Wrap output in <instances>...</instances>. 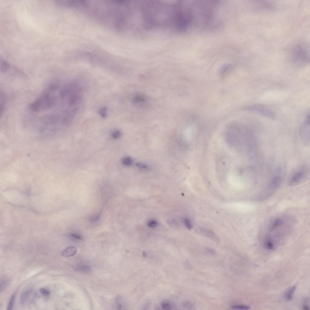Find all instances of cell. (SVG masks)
I'll return each mask as SVG.
<instances>
[{"label":"cell","instance_id":"cell-29","mask_svg":"<svg viewBox=\"0 0 310 310\" xmlns=\"http://www.w3.org/2000/svg\"><path fill=\"white\" fill-rule=\"evenodd\" d=\"M303 309L305 310H309V307L308 305H304L303 307Z\"/></svg>","mask_w":310,"mask_h":310},{"label":"cell","instance_id":"cell-6","mask_svg":"<svg viewBox=\"0 0 310 310\" xmlns=\"http://www.w3.org/2000/svg\"><path fill=\"white\" fill-rule=\"evenodd\" d=\"M310 127L309 112L307 115L306 119L301 125L299 130L301 140L305 145H309L310 142Z\"/></svg>","mask_w":310,"mask_h":310},{"label":"cell","instance_id":"cell-7","mask_svg":"<svg viewBox=\"0 0 310 310\" xmlns=\"http://www.w3.org/2000/svg\"><path fill=\"white\" fill-rule=\"evenodd\" d=\"M50 96L49 93L47 92L42 94L39 98L30 105V110L34 112H37L41 110L42 106L45 102Z\"/></svg>","mask_w":310,"mask_h":310},{"label":"cell","instance_id":"cell-25","mask_svg":"<svg viewBox=\"0 0 310 310\" xmlns=\"http://www.w3.org/2000/svg\"><path fill=\"white\" fill-rule=\"evenodd\" d=\"M184 222L185 226L188 229H191L192 226L190 220L187 218H185L184 220Z\"/></svg>","mask_w":310,"mask_h":310},{"label":"cell","instance_id":"cell-19","mask_svg":"<svg viewBox=\"0 0 310 310\" xmlns=\"http://www.w3.org/2000/svg\"><path fill=\"white\" fill-rule=\"evenodd\" d=\"M122 162L124 165L127 166H129L132 165L133 160L131 157H124L123 159Z\"/></svg>","mask_w":310,"mask_h":310},{"label":"cell","instance_id":"cell-21","mask_svg":"<svg viewBox=\"0 0 310 310\" xmlns=\"http://www.w3.org/2000/svg\"><path fill=\"white\" fill-rule=\"evenodd\" d=\"M59 87V84L53 83L50 84L48 88V90L50 92H53L56 90Z\"/></svg>","mask_w":310,"mask_h":310},{"label":"cell","instance_id":"cell-8","mask_svg":"<svg viewBox=\"0 0 310 310\" xmlns=\"http://www.w3.org/2000/svg\"><path fill=\"white\" fill-rule=\"evenodd\" d=\"M59 115L56 114H46L40 119V122L45 125H52L57 124L59 119Z\"/></svg>","mask_w":310,"mask_h":310},{"label":"cell","instance_id":"cell-1","mask_svg":"<svg viewBox=\"0 0 310 310\" xmlns=\"http://www.w3.org/2000/svg\"><path fill=\"white\" fill-rule=\"evenodd\" d=\"M292 223L287 217L279 218L273 222L266 237L265 247L272 250L275 249L278 243L290 235L292 230Z\"/></svg>","mask_w":310,"mask_h":310},{"label":"cell","instance_id":"cell-12","mask_svg":"<svg viewBox=\"0 0 310 310\" xmlns=\"http://www.w3.org/2000/svg\"><path fill=\"white\" fill-rule=\"evenodd\" d=\"M31 291V290L29 288L26 289L22 291L19 300V302L20 305H23L25 304Z\"/></svg>","mask_w":310,"mask_h":310},{"label":"cell","instance_id":"cell-26","mask_svg":"<svg viewBox=\"0 0 310 310\" xmlns=\"http://www.w3.org/2000/svg\"><path fill=\"white\" fill-rule=\"evenodd\" d=\"M162 308L165 310H170L171 308V306L168 303L164 302L162 304Z\"/></svg>","mask_w":310,"mask_h":310},{"label":"cell","instance_id":"cell-16","mask_svg":"<svg viewBox=\"0 0 310 310\" xmlns=\"http://www.w3.org/2000/svg\"><path fill=\"white\" fill-rule=\"evenodd\" d=\"M10 280L7 277H3L1 279V293L8 286L9 284Z\"/></svg>","mask_w":310,"mask_h":310},{"label":"cell","instance_id":"cell-30","mask_svg":"<svg viewBox=\"0 0 310 310\" xmlns=\"http://www.w3.org/2000/svg\"><path fill=\"white\" fill-rule=\"evenodd\" d=\"M143 255L144 257H146V254L145 252L144 253H143Z\"/></svg>","mask_w":310,"mask_h":310},{"label":"cell","instance_id":"cell-9","mask_svg":"<svg viewBox=\"0 0 310 310\" xmlns=\"http://www.w3.org/2000/svg\"><path fill=\"white\" fill-rule=\"evenodd\" d=\"M196 232L198 234L213 239H217V238L216 235L211 230L203 228H198L196 230Z\"/></svg>","mask_w":310,"mask_h":310},{"label":"cell","instance_id":"cell-2","mask_svg":"<svg viewBox=\"0 0 310 310\" xmlns=\"http://www.w3.org/2000/svg\"><path fill=\"white\" fill-rule=\"evenodd\" d=\"M293 62L297 65H305L309 61V57L307 48L305 46L297 45L292 52Z\"/></svg>","mask_w":310,"mask_h":310},{"label":"cell","instance_id":"cell-22","mask_svg":"<svg viewBox=\"0 0 310 310\" xmlns=\"http://www.w3.org/2000/svg\"><path fill=\"white\" fill-rule=\"evenodd\" d=\"M232 309L239 310H248L250 308V307L245 305H237L231 307Z\"/></svg>","mask_w":310,"mask_h":310},{"label":"cell","instance_id":"cell-10","mask_svg":"<svg viewBox=\"0 0 310 310\" xmlns=\"http://www.w3.org/2000/svg\"><path fill=\"white\" fill-rule=\"evenodd\" d=\"M56 101L55 97L50 96L45 102L41 107V110H45L50 109L55 104Z\"/></svg>","mask_w":310,"mask_h":310},{"label":"cell","instance_id":"cell-4","mask_svg":"<svg viewBox=\"0 0 310 310\" xmlns=\"http://www.w3.org/2000/svg\"><path fill=\"white\" fill-rule=\"evenodd\" d=\"M282 177L279 175H276L261 191L259 196L260 200H264L269 197L277 189L282 181Z\"/></svg>","mask_w":310,"mask_h":310},{"label":"cell","instance_id":"cell-5","mask_svg":"<svg viewBox=\"0 0 310 310\" xmlns=\"http://www.w3.org/2000/svg\"><path fill=\"white\" fill-rule=\"evenodd\" d=\"M309 177V171L306 167L297 170L292 176L289 185L291 186L299 185L307 180Z\"/></svg>","mask_w":310,"mask_h":310},{"label":"cell","instance_id":"cell-11","mask_svg":"<svg viewBox=\"0 0 310 310\" xmlns=\"http://www.w3.org/2000/svg\"><path fill=\"white\" fill-rule=\"evenodd\" d=\"M77 251L76 248L74 247H70L66 248L62 253V256L65 257H70L74 256Z\"/></svg>","mask_w":310,"mask_h":310},{"label":"cell","instance_id":"cell-17","mask_svg":"<svg viewBox=\"0 0 310 310\" xmlns=\"http://www.w3.org/2000/svg\"><path fill=\"white\" fill-rule=\"evenodd\" d=\"M10 68L9 64L7 62L3 60L1 62V73L5 72L8 71Z\"/></svg>","mask_w":310,"mask_h":310},{"label":"cell","instance_id":"cell-18","mask_svg":"<svg viewBox=\"0 0 310 310\" xmlns=\"http://www.w3.org/2000/svg\"><path fill=\"white\" fill-rule=\"evenodd\" d=\"M107 108L106 107H102L99 109V112L102 118L105 119L107 117Z\"/></svg>","mask_w":310,"mask_h":310},{"label":"cell","instance_id":"cell-14","mask_svg":"<svg viewBox=\"0 0 310 310\" xmlns=\"http://www.w3.org/2000/svg\"><path fill=\"white\" fill-rule=\"evenodd\" d=\"M296 289V286H293L289 288L285 292V297L288 301H290L292 299L293 296Z\"/></svg>","mask_w":310,"mask_h":310},{"label":"cell","instance_id":"cell-24","mask_svg":"<svg viewBox=\"0 0 310 310\" xmlns=\"http://www.w3.org/2000/svg\"><path fill=\"white\" fill-rule=\"evenodd\" d=\"M40 293L42 294L45 296H49L50 292L49 290L45 288H41L40 290Z\"/></svg>","mask_w":310,"mask_h":310},{"label":"cell","instance_id":"cell-23","mask_svg":"<svg viewBox=\"0 0 310 310\" xmlns=\"http://www.w3.org/2000/svg\"><path fill=\"white\" fill-rule=\"evenodd\" d=\"M121 136V132L119 130L115 131L112 134V138L115 139H117L120 138Z\"/></svg>","mask_w":310,"mask_h":310},{"label":"cell","instance_id":"cell-27","mask_svg":"<svg viewBox=\"0 0 310 310\" xmlns=\"http://www.w3.org/2000/svg\"><path fill=\"white\" fill-rule=\"evenodd\" d=\"M136 166L140 169L142 170H147L148 169V166L142 163H138L136 164Z\"/></svg>","mask_w":310,"mask_h":310},{"label":"cell","instance_id":"cell-20","mask_svg":"<svg viewBox=\"0 0 310 310\" xmlns=\"http://www.w3.org/2000/svg\"><path fill=\"white\" fill-rule=\"evenodd\" d=\"M15 298V296L14 294L12 295L7 307V310H11L13 309V308Z\"/></svg>","mask_w":310,"mask_h":310},{"label":"cell","instance_id":"cell-3","mask_svg":"<svg viewBox=\"0 0 310 310\" xmlns=\"http://www.w3.org/2000/svg\"><path fill=\"white\" fill-rule=\"evenodd\" d=\"M242 110L256 113L272 120L276 118V114L270 108L264 105L256 104L243 108Z\"/></svg>","mask_w":310,"mask_h":310},{"label":"cell","instance_id":"cell-28","mask_svg":"<svg viewBox=\"0 0 310 310\" xmlns=\"http://www.w3.org/2000/svg\"><path fill=\"white\" fill-rule=\"evenodd\" d=\"M157 223L155 221H150L149 223V226L151 227H155L157 226Z\"/></svg>","mask_w":310,"mask_h":310},{"label":"cell","instance_id":"cell-13","mask_svg":"<svg viewBox=\"0 0 310 310\" xmlns=\"http://www.w3.org/2000/svg\"><path fill=\"white\" fill-rule=\"evenodd\" d=\"M232 69V66L230 65L223 66L219 72V76L222 78L226 77L231 71Z\"/></svg>","mask_w":310,"mask_h":310},{"label":"cell","instance_id":"cell-15","mask_svg":"<svg viewBox=\"0 0 310 310\" xmlns=\"http://www.w3.org/2000/svg\"><path fill=\"white\" fill-rule=\"evenodd\" d=\"M75 269L77 272L86 274H89L91 271L90 267L86 265H79L76 267Z\"/></svg>","mask_w":310,"mask_h":310}]
</instances>
